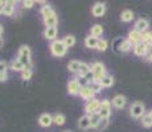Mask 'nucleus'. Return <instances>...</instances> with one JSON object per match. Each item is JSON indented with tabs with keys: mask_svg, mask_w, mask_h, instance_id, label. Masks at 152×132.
Wrapping results in <instances>:
<instances>
[{
	"mask_svg": "<svg viewBox=\"0 0 152 132\" xmlns=\"http://www.w3.org/2000/svg\"><path fill=\"white\" fill-rule=\"evenodd\" d=\"M17 58L21 61V63L25 67L33 69V62H32V50L28 45H21L17 52Z\"/></svg>",
	"mask_w": 152,
	"mask_h": 132,
	"instance_id": "f257e3e1",
	"label": "nucleus"
},
{
	"mask_svg": "<svg viewBox=\"0 0 152 132\" xmlns=\"http://www.w3.org/2000/svg\"><path fill=\"white\" fill-rule=\"evenodd\" d=\"M49 50H50L53 57L61 58V57H64V55H66L68 48L65 46V44H64L62 40L57 39V40H54V41L50 42V45H49Z\"/></svg>",
	"mask_w": 152,
	"mask_h": 132,
	"instance_id": "f03ea898",
	"label": "nucleus"
},
{
	"mask_svg": "<svg viewBox=\"0 0 152 132\" xmlns=\"http://www.w3.org/2000/svg\"><path fill=\"white\" fill-rule=\"evenodd\" d=\"M128 112H130V116L134 119H142L143 115H145V106L143 102L140 101H136L134 102L130 106V108H128Z\"/></svg>",
	"mask_w": 152,
	"mask_h": 132,
	"instance_id": "7ed1b4c3",
	"label": "nucleus"
},
{
	"mask_svg": "<svg viewBox=\"0 0 152 132\" xmlns=\"http://www.w3.org/2000/svg\"><path fill=\"white\" fill-rule=\"evenodd\" d=\"M91 71H93V75H94V81L95 82H99L101 79H103V77L107 74V70H106V66H104L103 62L101 61H97L91 65Z\"/></svg>",
	"mask_w": 152,
	"mask_h": 132,
	"instance_id": "20e7f679",
	"label": "nucleus"
},
{
	"mask_svg": "<svg viewBox=\"0 0 152 132\" xmlns=\"http://www.w3.org/2000/svg\"><path fill=\"white\" fill-rule=\"evenodd\" d=\"M111 101H109L107 98L102 99L101 101V106H99V116H101V119H110L111 116Z\"/></svg>",
	"mask_w": 152,
	"mask_h": 132,
	"instance_id": "39448f33",
	"label": "nucleus"
},
{
	"mask_svg": "<svg viewBox=\"0 0 152 132\" xmlns=\"http://www.w3.org/2000/svg\"><path fill=\"white\" fill-rule=\"evenodd\" d=\"M99 106H101V101L97 98L91 99V101H87L83 106V111L85 115H93V114H97L99 111Z\"/></svg>",
	"mask_w": 152,
	"mask_h": 132,
	"instance_id": "423d86ee",
	"label": "nucleus"
},
{
	"mask_svg": "<svg viewBox=\"0 0 152 132\" xmlns=\"http://www.w3.org/2000/svg\"><path fill=\"white\" fill-rule=\"evenodd\" d=\"M82 89V85L81 82L78 81V78L73 77L70 81L68 82V86H66V90H68V94L69 95H73V96H77L80 95V91Z\"/></svg>",
	"mask_w": 152,
	"mask_h": 132,
	"instance_id": "0eeeda50",
	"label": "nucleus"
},
{
	"mask_svg": "<svg viewBox=\"0 0 152 132\" xmlns=\"http://www.w3.org/2000/svg\"><path fill=\"white\" fill-rule=\"evenodd\" d=\"M95 95H97V93H95V90L91 87V85L82 86V89H81V91H80V98H82L83 101H86V102L94 99Z\"/></svg>",
	"mask_w": 152,
	"mask_h": 132,
	"instance_id": "6e6552de",
	"label": "nucleus"
},
{
	"mask_svg": "<svg viewBox=\"0 0 152 132\" xmlns=\"http://www.w3.org/2000/svg\"><path fill=\"white\" fill-rule=\"evenodd\" d=\"M151 49L152 48H151L150 45H147V44H143V42L136 44V45L132 46V52H134V54H135L136 57H147L148 52H150Z\"/></svg>",
	"mask_w": 152,
	"mask_h": 132,
	"instance_id": "1a4fd4ad",
	"label": "nucleus"
},
{
	"mask_svg": "<svg viewBox=\"0 0 152 132\" xmlns=\"http://www.w3.org/2000/svg\"><path fill=\"white\" fill-rule=\"evenodd\" d=\"M111 104H113V107L116 108V110H122V108H124L126 104H127V98H126L124 95H122V94H116V95L111 99Z\"/></svg>",
	"mask_w": 152,
	"mask_h": 132,
	"instance_id": "9d476101",
	"label": "nucleus"
},
{
	"mask_svg": "<svg viewBox=\"0 0 152 132\" xmlns=\"http://www.w3.org/2000/svg\"><path fill=\"white\" fill-rule=\"evenodd\" d=\"M57 34H58L57 26H48V28H45L44 29V32H42L44 39L50 41V42L52 41H54V40H57Z\"/></svg>",
	"mask_w": 152,
	"mask_h": 132,
	"instance_id": "9b49d317",
	"label": "nucleus"
},
{
	"mask_svg": "<svg viewBox=\"0 0 152 132\" xmlns=\"http://www.w3.org/2000/svg\"><path fill=\"white\" fill-rule=\"evenodd\" d=\"M106 4L101 1H97L94 5L91 7V15L94 17H102L104 13H106Z\"/></svg>",
	"mask_w": 152,
	"mask_h": 132,
	"instance_id": "f8f14e48",
	"label": "nucleus"
},
{
	"mask_svg": "<svg viewBox=\"0 0 152 132\" xmlns=\"http://www.w3.org/2000/svg\"><path fill=\"white\" fill-rule=\"evenodd\" d=\"M39 124L40 127L42 128H49L52 124H53V115L52 114H41V115L39 116Z\"/></svg>",
	"mask_w": 152,
	"mask_h": 132,
	"instance_id": "ddd939ff",
	"label": "nucleus"
},
{
	"mask_svg": "<svg viewBox=\"0 0 152 132\" xmlns=\"http://www.w3.org/2000/svg\"><path fill=\"white\" fill-rule=\"evenodd\" d=\"M148 28H150V21L147 19H143V17L138 19L135 21V24H134V29L140 32V33H145L148 31Z\"/></svg>",
	"mask_w": 152,
	"mask_h": 132,
	"instance_id": "4468645a",
	"label": "nucleus"
},
{
	"mask_svg": "<svg viewBox=\"0 0 152 132\" xmlns=\"http://www.w3.org/2000/svg\"><path fill=\"white\" fill-rule=\"evenodd\" d=\"M142 37H143V33L135 31V29H131V31L128 32V34H127V40L132 44V46L136 45V44L142 42Z\"/></svg>",
	"mask_w": 152,
	"mask_h": 132,
	"instance_id": "2eb2a0df",
	"label": "nucleus"
},
{
	"mask_svg": "<svg viewBox=\"0 0 152 132\" xmlns=\"http://www.w3.org/2000/svg\"><path fill=\"white\" fill-rule=\"evenodd\" d=\"M16 5H17L16 1H7L4 11H3V15L7 17H13L15 13H16Z\"/></svg>",
	"mask_w": 152,
	"mask_h": 132,
	"instance_id": "dca6fc26",
	"label": "nucleus"
},
{
	"mask_svg": "<svg viewBox=\"0 0 152 132\" xmlns=\"http://www.w3.org/2000/svg\"><path fill=\"white\" fill-rule=\"evenodd\" d=\"M98 83L101 85L102 89H110V87H113L114 83H115V78H114V75H111V74H106L103 77V79H101Z\"/></svg>",
	"mask_w": 152,
	"mask_h": 132,
	"instance_id": "f3484780",
	"label": "nucleus"
},
{
	"mask_svg": "<svg viewBox=\"0 0 152 132\" xmlns=\"http://www.w3.org/2000/svg\"><path fill=\"white\" fill-rule=\"evenodd\" d=\"M8 67H10V70H12V71H16V73H21L23 70L25 69V66L21 63V61L19 60V58H13L12 61H11L10 63H8Z\"/></svg>",
	"mask_w": 152,
	"mask_h": 132,
	"instance_id": "a211bd4d",
	"label": "nucleus"
},
{
	"mask_svg": "<svg viewBox=\"0 0 152 132\" xmlns=\"http://www.w3.org/2000/svg\"><path fill=\"white\" fill-rule=\"evenodd\" d=\"M8 63L5 61L0 60V82H7L8 81Z\"/></svg>",
	"mask_w": 152,
	"mask_h": 132,
	"instance_id": "6ab92c4d",
	"label": "nucleus"
},
{
	"mask_svg": "<svg viewBox=\"0 0 152 132\" xmlns=\"http://www.w3.org/2000/svg\"><path fill=\"white\" fill-rule=\"evenodd\" d=\"M91 70V65H89L87 62H83V61H81V65H80V69H78L77 74H75V78H82L85 75L87 74V73Z\"/></svg>",
	"mask_w": 152,
	"mask_h": 132,
	"instance_id": "aec40b11",
	"label": "nucleus"
},
{
	"mask_svg": "<svg viewBox=\"0 0 152 132\" xmlns=\"http://www.w3.org/2000/svg\"><path fill=\"white\" fill-rule=\"evenodd\" d=\"M56 12V11L53 9V7L52 5H49L48 3L46 4H44L41 8H40V15H41V17H42V20H45V19H48L49 16H52Z\"/></svg>",
	"mask_w": 152,
	"mask_h": 132,
	"instance_id": "412c9836",
	"label": "nucleus"
},
{
	"mask_svg": "<svg viewBox=\"0 0 152 132\" xmlns=\"http://www.w3.org/2000/svg\"><path fill=\"white\" fill-rule=\"evenodd\" d=\"M98 40L99 39H97V37L91 36V34H87V36L85 37L83 44H85V46H86V48H89V49H97Z\"/></svg>",
	"mask_w": 152,
	"mask_h": 132,
	"instance_id": "4be33fe9",
	"label": "nucleus"
},
{
	"mask_svg": "<svg viewBox=\"0 0 152 132\" xmlns=\"http://www.w3.org/2000/svg\"><path fill=\"white\" fill-rule=\"evenodd\" d=\"M118 50L122 53H128L130 50H132V44L127 39L119 40V45H118Z\"/></svg>",
	"mask_w": 152,
	"mask_h": 132,
	"instance_id": "5701e85b",
	"label": "nucleus"
},
{
	"mask_svg": "<svg viewBox=\"0 0 152 132\" xmlns=\"http://www.w3.org/2000/svg\"><path fill=\"white\" fill-rule=\"evenodd\" d=\"M78 128L82 131L90 130V118L89 115H82L80 119H78Z\"/></svg>",
	"mask_w": 152,
	"mask_h": 132,
	"instance_id": "b1692460",
	"label": "nucleus"
},
{
	"mask_svg": "<svg viewBox=\"0 0 152 132\" xmlns=\"http://www.w3.org/2000/svg\"><path fill=\"white\" fill-rule=\"evenodd\" d=\"M103 33H104V29L101 24H94L91 28H90V34L94 36V37H97V39L103 36Z\"/></svg>",
	"mask_w": 152,
	"mask_h": 132,
	"instance_id": "393cba45",
	"label": "nucleus"
},
{
	"mask_svg": "<svg viewBox=\"0 0 152 132\" xmlns=\"http://www.w3.org/2000/svg\"><path fill=\"white\" fill-rule=\"evenodd\" d=\"M134 19H135V15H134V12L131 9L122 11V13H121V21L122 23H131Z\"/></svg>",
	"mask_w": 152,
	"mask_h": 132,
	"instance_id": "a878e982",
	"label": "nucleus"
},
{
	"mask_svg": "<svg viewBox=\"0 0 152 132\" xmlns=\"http://www.w3.org/2000/svg\"><path fill=\"white\" fill-rule=\"evenodd\" d=\"M42 23H44V25H45V28H48V26H57L58 25V16H57V13L54 12L52 16H49L48 19L42 20Z\"/></svg>",
	"mask_w": 152,
	"mask_h": 132,
	"instance_id": "bb28decb",
	"label": "nucleus"
},
{
	"mask_svg": "<svg viewBox=\"0 0 152 132\" xmlns=\"http://www.w3.org/2000/svg\"><path fill=\"white\" fill-rule=\"evenodd\" d=\"M80 65H81V61H78V60H72V61H69V63H68V71L70 73V74H77V71H78V69H80Z\"/></svg>",
	"mask_w": 152,
	"mask_h": 132,
	"instance_id": "cd10ccee",
	"label": "nucleus"
},
{
	"mask_svg": "<svg viewBox=\"0 0 152 132\" xmlns=\"http://www.w3.org/2000/svg\"><path fill=\"white\" fill-rule=\"evenodd\" d=\"M65 122H66V116L64 115V114L57 112V114H54V115H53V124L61 127V125L65 124Z\"/></svg>",
	"mask_w": 152,
	"mask_h": 132,
	"instance_id": "c85d7f7f",
	"label": "nucleus"
},
{
	"mask_svg": "<svg viewBox=\"0 0 152 132\" xmlns=\"http://www.w3.org/2000/svg\"><path fill=\"white\" fill-rule=\"evenodd\" d=\"M32 75H33V69H31V67H25V69L20 73V77H21L23 81H31Z\"/></svg>",
	"mask_w": 152,
	"mask_h": 132,
	"instance_id": "c756f323",
	"label": "nucleus"
},
{
	"mask_svg": "<svg viewBox=\"0 0 152 132\" xmlns=\"http://www.w3.org/2000/svg\"><path fill=\"white\" fill-rule=\"evenodd\" d=\"M64 44H65L66 48H73V46L75 45V36H73V34H68V36H65L62 39Z\"/></svg>",
	"mask_w": 152,
	"mask_h": 132,
	"instance_id": "7c9ffc66",
	"label": "nucleus"
},
{
	"mask_svg": "<svg viewBox=\"0 0 152 132\" xmlns=\"http://www.w3.org/2000/svg\"><path fill=\"white\" fill-rule=\"evenodd\" d=\"M90 118V128H97V125L99 124V122H101V116H99V114H93V115L89 116Z\"/></svg>",
	"mask_w": 152,
	"mask_h": 132,
	"instance_id": "2f4dec72",
	"label": "nucleus"
},
{
	"mask_svg": "<svg viewBox=\"0 0 152 132\" xmlns=\"http://www.w3.org/2000/svg\"><path fill=\"white\" fill-rule=\"evenodd\" d=\"M140 123H142V125L144 128H151L152 127V118L150 116V114H145V115H143V118L140 119Z\"/></svg>",
	"mask_w": 152,
	"mask_h": 132,
	"instance_id": "473e14b6",
	"label": "nucleus"
},
{
	"mask_svg": "<svg viewBox=\"0 0 152 132\" xmlns=\"http://www.w3.org/2000/svg\"><path fill=\"white\" fill-rule=\"evenodd\" d=\"M109 48V41L104 39H99L98 40V45H97V50L98 52H106Z\"/></svg>",
	"mask_w": 152,
	"mask_h": 132,
	"instance_id": "72a5a7b5",
	"label": "nucleus"
},
{
	"mask_svg": "<svg viewBox=\"0 0 152 132\" xmlns=\"http://www.w3.org/2000/svg\"><path fill=\"white\" fill-rule=\"evenodd\" d=\"M36 4H37V1H34V0H23L21 1V7L24 9H32Z\"/></svg>",
	"mask_w": 152,
	"mask_h": 132,
	"instance_id": "f704fd0d",
	"label": "nucleus"
},
{
	"mask_svg": "<svg viewBox=\"0 0 152 132\" xmlns=\"http://www.w3.org/2000/svg\"><path fill=\"white\" fill-rule=\"evenodd\" d=\"M109 123H110V119H101V122H99V124L97 125V128H95V130L104 131L107 127H109Z\"/></svg>",
	"mask_w": 152,
	"mask_h": 132,
	"instance_id": "c9c22d12",
	"label": "nucleus"
},
{
	"mask_svg": "<svg viewBox=\"0 0 152 132\" xmlns=\"http://www.w3.org/2000/svg\"><path fill=\"white\" fill-rule=\"evenodd\" d=\"M151 40H152V32L147 31L145 33H143V37H142V42L143 44H147V45H150Z\"/></svg>",
	"mask_w": 152,
	"mask_h": 132,
	"instance_id": "e433bc0d",
	"label": "nucleus"
},
{
	"mask_svg": "<svg viewBox=\"0 0 152 132\" xmlns=\"http://www.w3.org/2000/svg\"><path fill=\"white\" fill-rule=\"evenodd\" d=\"M5 4H7V1H4V0H0V15H3V11H4Z\"/></svg>",
	"mask_w": 152,
	"mask_h": 132,
	"instance_id": "4c0bfd02",
	"label": "nucleus"
},
{
	"mask_svg": "<svg viewBox=\"0 0 152 132\" xmlns=\"http://www.w3.org/2000/svg\"><path fill=\"white\" fill-rule=\"evenodd\" d=\"M145 60L148 61V62H152V49L150 52H148V54H147V57H145Z\"/></svg>",
	"mask_w": 152,
	"mask_h": 132,
	"instance_id": "58836bf2",
	"label": "nucleus"
},
{
	"mask_svg": "<svg viewBox=\"0 0 152 132\" xmlns=\"http://www.w3.org/2000/svg\"><path fill=\"white\" fill-rule=\"evenodd\" d=\"M3 33H4V28H3V25L0 24V37L3 36Z\"/></svg>",
	"mask_w": 152,
	"mask_h": 132,
	"instance_id": "ea45409f",
	"label": "nucleus"
},
{
	"mask_svg": "<svg viewBox=\"0 0 152 132\" xmlns=\"http://www.w3.org/2000/svg\"><path fill=\"white\" fill-rule=\"evenodd\" d=\"M3 45H4V40H3V37H0V49L3 48Z\"/></svg>",
	"mask_w": 152,
	"mask_h": 132,
	"instance_id": "a19ab883",
	"label": "nucleus"
},
{
	"mask_svg": "<svg viewBox=\"0 0 152 132\" xmlns=\"http://www.w3.org/2000/svg\"><path fill=\"white\" fill-rule=\"evenodd\" d=\"M148 114H150V116L152 118V110H151V111H150V112H148Z\"/></svg>",
	"mask_w": 152,
	"mask_h": 132,
	"instance_id": "79ce46f5",
	"label": "nucleus"
},
{
	"mask_svg": "<svg viewBox=\"0 0 152 132\" xmlns=\"http://www.w3.org/2000/svg\"><path fill=\"white\" fill-rule=\"evenodd\" d=\"M150 46H151V48H152V40H151V42H150Z\"/></svg>",
	"mask_w": 152,
	"mask_h": 132,
	"instance_id": "37998d69",
	"label": "nucleus"
},
{
	"mask_svg": "<svg viewBox=\"0 0 152 132\" xmlns=\"http://www.w3.org/2000/svg\"><path fill=\"white\" fill-rule=\"evenodd\" d=\"M64 132H73V131H69V130H68V131H64Z\"/></svg>",
	"mask_w": 152,
	"mask_h": 132,
	"instance_id": "c03bdc74",
	"label": "nucleus"
}]
</instances>
